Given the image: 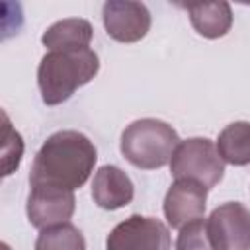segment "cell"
Instances as JSON below:
<instances>
[{
	"mask_svg": "<svg viewBox=\"0 0 250 250\" xmlns=\"http://www.w3.org/2000/svg\"><path fill=\"white\" fill-rule=\"evenodd\" d=\"M96 160V146L84 133L72 129L57 131L37 150L29 172V184L74 191L88 182Z\"/></svg>",
	"mask_w": 250,
	"mask_h": 250,
	"instance_id": "cell-1",
	"label": "cell"
},
{
	"mask_svg": "<svg viewBox=\"0 0 250 250\" xmlns=\"http://www.w3.org/2000/svg\"><path fill=\"white\" fill-rule=\"evenodd\" d=\"M170 246L168 227L143 215H131L117 223L105 240V250H170Z\"/></svg>",
	"mask_w": 250,
	"mask_h": 250,
	"instance_id": "cell-5",
	"label": "cell"
},
{
	"mask_svg": "<svg viewBox=\"0 0 250 250\" xmlns=\"http://www.w3.org/2000/svg\"><path fill=\"white\" fill-rule=\"evenodd\" d=\"M213 250H250V209L238 201H227L207 219Z\"/></svg>",
	"mask_w": 250,
	"mask_h": 250,
	"instance_id": "cell-6",
	"label": "cell"
},
{
	"mask_svg": "<svg viewBox=\"0 0 250 250\" xmlns=\"http://www.w3.org/2000/svg\"><path fill=\"white\" fill-rule=\"evenodd\" d=\"M221 158L232 166L250 164V121H234L227 125L217 139Z\"/></svg>",
	"mask_w": 250,
	"mask_h": 250,
	"instance_id": "cell-13",
	"label": "cell"
},
{
	"mask_svg": "<svg viewBox=\"0 0 250 250\" xmlns=\"http://www.w3.org/2000/svg\"><path fill=\"white\" fill-rule=\"evenodd\" d=\"M186 10L193 29L207 39H219L232 27V10L229 2L188 4Z\"/></svg>",
	"mask_w": 250,
	"mask_h": 250,
	"instance_id": "cell-12",
	"label": "cell"
},
{
	"mask_svg": "<svg viewBox=\"0 0 250 250\" xmlns=\"http://www.w3.org/2000/svg\"><path fill=\"white\" fill-rule=\"evenodd\" d=\"M4 115V146H2V164H4V176H10L21 160L23 154V141L21 135L10 125V119L6 113Z\"/></svg>",
	"mask_w": 250,
	"mask_h": 250,
	"instance_id": "cell-16",
	"label": "cell"
},
{
	"mask_svg": "<svg viewBox=\"0 0 250 250\" xmlns=\"http://www.w3.org/2000/svg\"><path fill=\"white\" fill-rule=\"evenodd\" d=\"M98 70L100 59L90 47L76 51H49L37 66V86L43 104L59 105L66 102L80 86L94 80Z\"/></svg>",
	"mask_w": 250,
	"mask_h": 250,
	"instance_id": "cell-2",
	"label": "cell"
},
{
	"mask_svg": "<svg viewBox=\"0 0 250 250\" xmlns=\"http://www.w3.org/2000/svg\"><path fill=\"white\" fill-rule=\"evenodd\" d=\"M35 250H86V240L74 225L62 223L43 229L35 240Z\"/></svg>",
	"mask_w": 250,
	"mask_h": 250,
	"instance_id": "cell-14",
	"label": "cell"
},
{
	"mask_svg": "<svg viewBox=\"0 0 250 250\" xmlns=\"http://www.w3.org/2000/svg\"><path fill=\"white\" fill-rule=\"evenodd\" d=\"M180 137L172 125L160 119L145 117L125 127L119 148L127 162L143 170H156L172 160Z\"/></svg>",
	"mask_w": 250,
	"mask_h": 250,
	"instance_id": "cell-3",
	"label": "cell"
},
{
	"mask_svg": "<svg viewBox=\"0 0 250 250\" xmlns=\"http://www.w3.org/2000/svg\"><path fill=\"white\" fill-rule=\"evenodd\" d=\"M94 29L92 23L84 18H64L47 27L41 37V43L49 51H76L88 49Z\"/></svg>",
	"mask_w": 250,
	"mask_h": 250,
	"instance_id": "cell-11",
	"label": "cell"
},
{
	"mask_svg": "<svg viewBox=\"0 0 250 250\" xmlns=\"http://www.w3.org/2000/svg\"><path fill=\"white\" fill-rule=\"evenodd\" d=\"M207 188L193 180H176L164 197V217L172 229H182L191 221L203 219L207 205Z\"/></svg>",
	"mask_w": 250,
	"mask_h": 250,
	"instance_id": "cell-9",
	"label": "cell"
},
{
	"mask_svg": "<svg viewBox=\"0 0 250 250\" xmlns=\"http://www.w3.org/2000/svg\"><path fill=\"white\" fill-rule=\"evenodd\" d=\"M102 20L107 35L119 43L141 41L150 29V12L143 2L109 0L102 8Z\"/></svg>",
	"mask_w": 250,
	"mask_h": 250,
	"instance_id": "cell-8",
	"label": "cell"
},
{
	"mask_svg": "<svg viewBox=\"0 0 250 250\" xmlns=\"http://www.w3.org/2000/svg\"><path fill=\"white\" fill-rule=\"evenodd\" d=\"M76 199L70 189L55 188V186H31L27 195L25 213L31 227L43 230L49 227H57L68 223L74 215Z\"/></svg>",
	"mask_w": 250,
	"mask_h": 250,
	"instance_id": "cell-7",
	"label": "cell"
},
{
	"mask_svg": "<svg viewBox=\"0 0 250 250\" xmlns=\"http://www.w3.org/2000/svg\"><path fill=\"white\" fill-rule=\"evenodd\" d=\"M133 197H135V186L121 168L105 164L94 174L92 199L98 207L115 211L129 205Z\"/></svg>",
	"mask_w": 250,
	"mask_h": 250,
	"instance_id": "cell-10",
	"label": "cell"
},
{
	"mask_svg": "<svg viewBox=\"0 0 250 250\" xmlns=\"http://www.w3.org/2000/svg\"><path fill=\"white\" fill-rule=\"evenodd\" d=\"M176 250H213L207 219H197L182 227L176 240Z\"/></svg>",
	"mask_w": 250,
	"mask_h": 250,
	"instance_id": "cell-15",
	"label": "cell"
},
{
	"mask_svg": "<svg viewBox=\"0 0 250 250\" xmlns=\"http://www.w3.org/2000/svg\"><path fill=\"white\" fill-rule=\"evenodd\" d=\"M170 172L176 180H193L211 189L225 176V160L211 139L191 137L180 141L176 146L170 160Z\"/></svg>",
	"mask_w": 250,
	"mask_h": 250,
	"instance_id": "cell-4",
	"label": "cell"
}]
</instances>
